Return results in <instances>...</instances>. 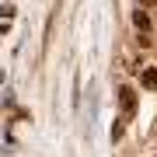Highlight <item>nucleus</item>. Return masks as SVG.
I'll return each instance as SVG.
<instances>
[{"mask_svg":"<svg viewBox=\"0 0 157 157\" xmlns=\"http://www.w3.org/2000/svg\"><path fill=\"white\" fill-rule=\"evenodd\" d=\"M143 84L147 87H157V70H143Z\"/></svg>","mask_w":157,"mask_h":157,"instance_id":"obj_2","label":"nucleus"},{"mask_svg":"<svg viewBox=\"0 0 157 157\" xmlns=\"http://www.w3.org/2000/svg\"><path fill=\"white\" fill-rule=\"evenodd\" d=\"M119 101H122V108H126V112H133V108H136V94H133L129 87L119 91Z\"/></svg>","mask_w":157,"mask_h":157,"instance_id":"obj_1","label":"nucleus"},{"mask_svg":"<svg viewBox=\"0 0 157 157\" xmlns=\"http://www.w3.org/2000/svg\"><path fill=\"white\" fill-rule=\"evenodd\" d=\"M154 4H157V0H154Z\"/></svg>","mask_w":157,"mask_h":157,"instance_id":"obj_4","label":"nucleus"},{"mask_svg":"<svg viewBox=\"0 0 157 157\" xmlns=\"http://www.w3.org/2000/svg\"><path fill=\"white\" fill-rule=\"evenodd\" d=\"M136 28H143V32H147V28H150V17H147L143 11H140V14H136Z\"/></svg>","mask_w":157,"mask_h":157,"instance_id":"obj_3","label":"nucleus"}]
</instances>
